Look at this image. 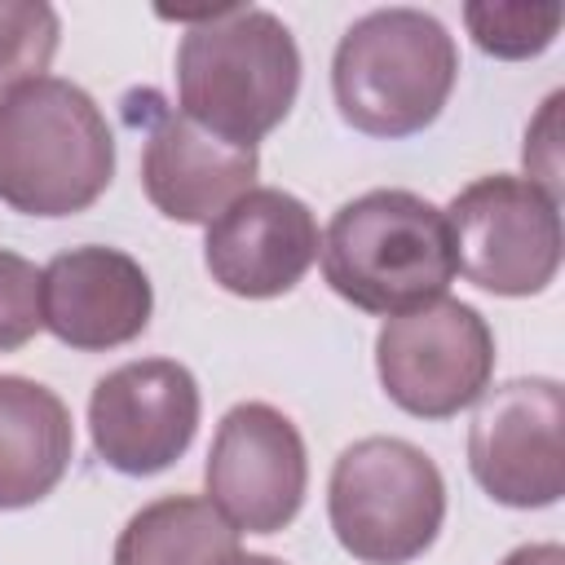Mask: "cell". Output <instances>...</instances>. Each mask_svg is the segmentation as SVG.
I'll list each match as a JSON object with an SVG mask.
<instances>
[{"label":"cell","instance_id":"obj_19","mask_svg":"<svg viewBox=\"0 0 565 565\" xmlns=\"http://www.w3.org/2000/svg\"><path fill=\"white\" fill-rule=\"evenodd\" d=\"M561 93H552L539 110V119L525 128V168H530V181L543 185L552 199H561V146H556V115H561Z\"/></svg>","mask_w":565,"mask_h":565},{"label":"cell","instance_id":"obj_12","mask_svg":"<svg viewBox=\"0 0 565 565\" xmlns=\"http://www.w3.org/2000/svg\"><path fill=\"white\" fill-rule=\"evenodd\" d=\"M150 274L119 247H66L40 269V318L66 349L106 353L132 344L150 327Z\"/></svg>","mask_w":565,"mask_h":565},{"label":"cell","instance_id":"obj_14","mask_svg":"<svg viewBox=\"0 0 565 565\" xmlns=\"http://www.w3.org/2000/svg\"><path fill=\"white\" fill-rule=\"evenodd\" d=\"M75 455L66 402L26 375H0V512H18L57 490Z\"/></svg>","mask_w":565,"mask_h":565},{"label":"cell","instance_id":"obj_4","mask_svg":"<svg viewBox=\"0 0 565 565\" xmlns=\"http://www.w3.org/2000/svg\"><path fill=\"white\" fill-rule=\"evenodd\" d=\"M459 79L455 35L424 9H371L335 44L331 93L340 119L366 137H415L446 110Z\"/></svg>","mask_w":565,"mask_h":565},{"label":"cell","instance_id":"obj_21","mask_svg":"<svg viewBox=\"0 0 565 565\" xmlns=\"http://www.w3.org/2000/svg\"><path fill=\"white\" fill-rule=\"evenodd\" d=\"M216 565H282L278 556H265V552H230L225 561H216Z\"/></svg>","mask_w":565,"mask_h":565},{"label":"cell","instance_id":"obj_20","mask_svg":"<svg viewBox=\"0 0 565 565\" xmlns=\"http://www.w3.org/2000/svg\"><path fill=\"white\" fill-rule=\"evenodd\" d=\"M499 565H565V547L561 543H525V547L508 552Z\"/></svg>","mask_w":565,"mask_h":565},{"label":"cell","instance_id":"obj_11","mask_svg":"<svg viewBox=\"0 0 565 565\" xmlns=\"http://www.w3.org/2000/svg\"><path fill=\"white\" fill-rule=\"evenodd\" d=\"M322 252L318 221L305 199L278 185H252L216 221H207L203 265L212 282L243 300L291 291Z\"/></svg>","mask_w":565,"mask_h":565},{"label":"cell","instance_id":"obj_1","mask_svg":"<svg viewBox=\"0 0 565 565\" xmlns=\"http://www.w3.org/2000/svg\"><path fill=\"white\" fill-rule=\"evenodd\" d=\"M181 115L230 146H252L274 132L300 93V49L287 22L256 4H221L177 13Z\"/></svg>","mask_w":565,"mask_h":565},{"label":"cell","instance_id":"obj_5","mask_svg":"<svg viewBox=\"0 0 565 565\" xmlns=\"http://www.w3.org/2000/svg\"><path fill=\"white\" fill-rule=\"evenodd\" d=\"M335 543L362 565H411L446 521L441 468L402 437H362L340 450L327 481Z\"/></svg>","mask_w":565,"mask_h":565},{"label":"cell","instance_id":"obj_18","mask_svg":"<svg viewBox=\"0 0 565 565\" xmlns=\"http://www.w3.org/2000/svg\"><path fill=\"white\" fill-rule=\"evenodd\" d=\"M40 327V269L26 256L0 247V353L22 349Z\"/></svg>","mask_w":565,"mask_h":565},{"label":"cell","instance_id":"obj_7","mask_svg":"<svg viewBox=\"0 0 565 565\" xmlns=\"http://www.w3.org/2000/svg\"><path fill=\"white\" fill-rule=\"evenodd\" d=\"M375 375L388 402L406 415L450 419L490 388L494 331L472 305L441 296L411 313L384 318L375 335Z\"/></svg>","mask_w":565,"mask_h":565},{"label":"cell","instance_id":"obj_17","mask_svg":"<svg viewBox=\"0 0 565 565\" xmlns=\"http://www.w3.org/2000/svg\"><path fill=\"white\" fill-rule=\"evenodd\" d=\"M57 9L44 0H0V93L31 84L57 53Z\"/></svg>","mask_w":565,"mask_h":565},{"label":"cell","instance_id":"obj_13","mask_svg":"<svg viewBox=\"0 0 565 565\" xmlns=\"http://www.w3.org/2000/svg\"><path fill=\"white\" fill-rule=\"evenodd\" d=\"M260 159L252 146H230L185 119L181 110H159L141 150V190L168 221L207 225L238 194L256 185Z\"/></svg>","mask_w":565,"mask_h":565},{"label":"cell","instance_id":"obj_10","mask_svg":"<svg viewBox=\"0 0 565 565\" xmlns=\"http://www.w3.org/2000/svg\"><path fill=\"white\" fill-rule=\"evenodd\" d=\"M203 397L190 366L141 358L106 371L88 393V437L106 468L154 477L172 468L199 433Z\"/></svg>","mask_w":565,"mask_h":565},{"label":"cell","instance_id":"obj_6","mask_svg":"<svg viewBox=\"0 0 565 565\" xmlns=\"http://www.w3.org/2000/svg\"><path fill=\"white\" fill-rule=\"evenodd\" d=\"M455 274L494 296H539L561 269V199L530 177L490 172L446 207Z\"/></svg>","mask_w":565,"mask_h":565},{"label":"cell","instance_id":"obj_2","mask_svg":"<svg viewBox=\"0 0 565 565\" xmlns=\"http://www.w3.org/2000/svg\"><path fill=\"white\" fill-rule=\"evenodd\" d=\"M327 287L362 313L397 318L433 305L455 282L446 212L415 190H366L335 207L322 234Z\"/></svg>","mask_w":565,"mask_h":565},{"label":"cell","instance_id":"obj_3","mask_svg":"<svg viewBox=\"0 0 565 565\" xmlns=\"http://www.w3.org/2000/svg\"><path fill=\"white\" fill-rule=\"evenodd\" d=\"M110 177L115 132L79 84L40 75L0 93V203L22 216H75Z\"/></svg>","mask_w":565,"mask_h":565},{"label":"cell","instance_id":"obj_16","mask_svg":"<svg viewBox=\"0 0 565 565\" xmlns=\"http://www.w3.org/2000/svg\"><path fill=\"white\" fill-rule=\"evenodd\" d=\"M463 26L472 44L486 57L499 62H525L552 49L561 31V4H530V0H468L463 4Z\"/></svg>","mask_w":565,"mask_h":565},{"label":"cell","instance_id":"obj_8","mask_svg":"<svg viewBox=\"0 0 565 565\" xmlns=\"http://www.w3.org/2000/svg\"><path fill=\"white\" fill-rule=\"evenodd\" d=\"M468 468L503 508H552L565 494V388L521 375L477 397Z\"/></svg>","mask_w":565,"mask_h":565},{"label":"cell","instance_id":"obj_9","mask_svg":"<svg viewBox=\"0 0 565 565\" xmlns=\"http://www.w3.org/2000/svg\"><path fill=\"white\" fill-rule=\"evenodd\" d=\"M207 503L243 534H278L309 490L300 428L269 402H238L221 415L203 463Z\"/></svg>","mask_w":565,"mask_h":565},{"label":"cell","instance_id":"obj_15","mask_svg":"<svg viewBox=\"0 0 565 565\" xmlns=\"http://www.w3.org/2000/svg\"><path fill=\"white\" fill-rule=\"evenodd\" d=\"M238 552V530L199 494H163L128 516L115 565H216Z\"/></svg>","mask_w":565,"mask_h":565}]
</instances>
